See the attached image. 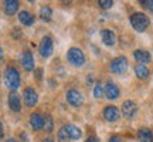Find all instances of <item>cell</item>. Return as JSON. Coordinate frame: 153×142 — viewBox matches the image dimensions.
Listing matches in <instances>:
<instances>
[{
  "instance_id": "6da1fadb",
  "label": "cell",
  "mask_w": 153,
  "mask_h": 142,
  "mask_svg": "<svg viewBox=\"0 0 153 142\" xmlns=\"http://www.w3.org/2000/svg\"><path fill=\"white\" fill-rule=\"evenodd\" d=\"M149 23H150L149 17L146 16V14H143V13H133L131 16L132 27L135 28L136 31H139V33L145 31V30L149 27Z\"/></svg>"
},
{
  "instance_id": "7a4b0ae2",
  "label": "cell",
  "mask_w": 153,
  "mask_h": 142,
  "mask_svg": "<svg viewBox=\"0 0 153 142\" xmlns=\"http://www.w3.org/2000/svg\"><path fill=\"white\" fill-rule=\"evenodd\" d=\"M4 82L10 90H16L20 87V74L16 68H7L4 72Z\"/></svg>"
},
{
  "instance_id": "3957f363",
  "label": "cell",
  "mask_w": 153,
  "mask_h": 142,
  "mask_svg": "<svg viewBox=\"0 0 153 142\" xmlns=\"http://www.w3.org/2000/svg\"><path fill=\"white\" fill-rule=\"evenodd\" d=\"M67 58L71 63L72 66L75 67H81L84 63H85V55L79 49L76 47H72V49L68 50V54H67Z\"/></svg>"
},
{
  "instance_id": "277c9868",
  "label": "cell",
  "mask_w": 153,
  "mask_h": 142,
  "mask_svg": "<svg viewBox=\"0 0 153 142\" xmlns=\"http://www.w3.org/2000/svg\"><path fill=\"white\" fill-rule=\"evenodd\" d=\"M53 49H54L53 38L48 37V36L43 37L41 43H40V47H38V50H40V54L43 55L44 58H48L50 55L53 54Z\"/></svg>"
},
{
  "instance_id": "5b68a950",
  "label": "cell",
  "mask_w": 153,
  "mask_h": 142,
  "mask_svg": "<svg viewBox=\"0 0 153 142\" xmlns=\"http://www.w3.org/2000/svg\"><path fill=\"white\" fill-rule=\"evenodd\" d=\"M111 70L115 74H123L128 70V60L126 57H118L111 63Z\"/></svg>"
},
{
  "instance_id": "8992f818",
  "label": "cell",
  "mask_w": 153,
  "mask_h": 142,
  "mask_svg": "<svg viewBox=\"0 0 153 142\" xmlns=\"http://www.w3.org/2000/svg\"><path fill=\"white\" fill-rule=\"evenodd\" d=\"M136 112H137L136 102H133V101H131V99H128V101H125V102L122 104V114H123L125 118L132 120V118L135 117Z\"/></svg>"
},
{
  "instance_id": "52a82bcc",
  "label": "cell",
  "mask_w": 153,
  "mask_h": 142,
  "mask_svg": "<svg viewBox=\"0 0 153 142\" xmlns=\"http://www.w3.org/2000/svg\"><path fill=\"white\" fill-rule=\"evenodd\" d=\"M67 101L72 107H81L82 102H84V98H82L79 91H76V90H68L67 91Z\"/></svg>"
},
{
  "instance_id": "ba28073f",
  "label": "cell",
  "mask_w": 153,
  "mask_h": 142,
  "mask_svg": "<svg viewBox=\"0 0 153 142\" xmlns=\"http://www.w3.org/2000/svg\"><path fill=\"white\" fill-rule=\"evenodd\" d=\"M37 101H38L37 93L30 87L26 88V90H24V102H26V105H27V107H34V105L37 104Z\"/></svg>"
},
{
  "instance_id": "9c48e42d",
  "label": "cell",
  "mask_w": 153,
  "mask_h": 142,
  "mask_svg": "<svg viewBox=\"0 0 153 142\" xmlns=\"http://www.w3.org/2000/svg\"><path fill=\"white\" fill-rule=\"evenodd\" d=\"M104 117L108 122H115V121H118V118H119V109L116 108L115 105H108L104 109Z\"/></svg>"
},
{
  "instance_id": "30bf717a",
  "label": "cell",
  "mask_w": 153,
  "mask_h": 142,
  "mask_svg": "<svg viewBox=\"0 0 153 142\" xmlns=\"http://www.w3.org/2000/svg\"><path fill=\"white\" fill-rule=\"evenodd\" d=\"M65 129H67V134H68V138H70V139H72V141L81 139L82 132L78 126L72 125V124H68V125H65Z\"/></svg>"
},
{
  "instance_id": "8fae6325",
  "label": "cell",
  "mask_w": 153,
  "mask_h": 142,
  "mask_svg": "<svg viewBox=\"0 0 153 142\" xmlns=\"http://www.w3.org/2000/svg\"><path fill=\"white\" fill-rule=\"evenodd\" d=\"M101 38H102L105 46H108V47H112L115 44V41H116V36L111 30H102L101 31Z\"/></svg>"
},
{
  "instance_id": "7c38bea8",
  "label": "cell",
  "mask_w": 153,
  "mask_h": 142,
  "mask_svg": "<svg viewBox=\"0 0 153 142\" xmlns=\"http://www.w3.org/2000/svg\"><path fill=\"white\" fill-rule=\"evenodd\" d=\"M30 124L33 126V129L36 131H40L41 128H44V118L41 114H38V112H34L31 117H30Z\"/></svg>"
},
{
  "instance_id": "4fadbf2b",
  "label": "cell",
  "mask_w": 153,
  "mask_h": 142,
  "mask_svg": "<svg viewBox=\"0 0 153 142\" xmlns=\"http://www.w3.org/2000/svg\"><path fill=\"white\" fill-rule=\"evenodd\" d=\"M9 107H10V109L14 111V112H19V111L22 109V102H20L19 94L11 93L10 95H9Z\"/></svg>"
},
{
  "instance_id": "5bb4252c",
  "label": "cell",
  "mask_w": 153,
  "mask_h": 142,
  "mask_svg": "<svg viewBox=\"0 0 153 142\" xmlns=\"http://www.w3.org/2000/svg\"><path fill=\"white\" fill-rule=\"evenodd\" d=\"M104 94L109 99H116L119 97V88L116 87L115 84H112V82H108L106 87H105V90H104Z\"/></svg>"
},
{
  "instance_id": "9a60e30c",
  "label": "cell",
  "mask_w": 153,
  "mask_h": 142,
  "mask_svg": "<svg viewBox=\"0 0 153 142\" xmlns=\"http://www.w3.org/2000/svg\"><path fill=\"white\" fill-rule=\"evenodd\" d=\"M22 64H23V67H24L26 71H31L34 68V57L30 51H26V53L23 54Z\"/></svg>"
},
{
  "instance_id": "2e32d148",
  "label": "cell",
  "mask_w": 153,
  "mask_h": 142,
  "mask_svg": "<svg viewBox=\"0 0 153 142\" xmlns=\"http://www.w3.org/2000/svg\"><path fill=\"white\" fill-rule=\"evenodd\" d=\"M133 55H135L136 61H139L140 64H146V63H150V60H152V57H150V53H149V51H146V50H136V51L133 53Z\"/></svg>"
},
{
  "instance_id": "e0dca14e",
  "label": "cell",
  "mask_w": 153,
  "mask_h": 142,
  "mask_svg": "<svg viewBox=\"0 0 153 142\" xmlns=\"http://www.w3.org/2000/svg\"><path fill=\"white\" fill-rule=\"evenodd\" d=\"M137 139L139 142H153V134L148 128H142L137 132Z\"/></svg>"
},
{
  "instance_id": "ac0fdd59",
  "label": "cell",
  "mask_w": 153,
  "mask_h": 142,
  "mask_svg": "<svg viewBox=\"0 0 153 142\" xmlns=\"http://www.w3.org/2000/svg\"><path fill=\"white\" fill-rule=\"evenodd\" d=\"M19 20H20V23L24 24V26H31V24L34 23V16L31 14V13L23 10V11L19 13Z\"/></svg>"
},
{
  "instance_id": "d6986e66",
  "label": "cell",
  "mask_w": 153,
  "mask_h": 142,
  "mask_svg": "<svg viewBox=\"0 0 153 142\" xmlns=\"http://www.w3.org/2000/svg\"><path fill=\"white\" fill-rule=\"evenodd\" d=\"M19 10V1L17 0H6L4 1V11L9 16H13Z\"/></svg>"
},
{
  "instance_id": "ffe728a7",
  "label": "cell",
  "mask_w": 153,
  "mask_h": 142,
  "mask_svg": "<svg viewBox=\"0 0 153 142\" xmlns=\"http://www.w3.org/2000/svg\"><path fill=\"white\" fill-rule=\"evenodd\" d=\"M135 72H136V77H137V78H140V80H145V78H148V77H149L148 67H145L143 64H139V66H136V68H135Z\"/></svg>"
},
{
  "instance_id": "44dd1931",
  "label": "cell",
  "mask_w": 153,
  "mask_h": 142,
  "mask_svg": "<svg viewBox=\"0 0 153 142\" xmlns=\"http://www.w3.org/2000/svg\"><path fill=\"white\" fill-rule=\"evenodd\" d=\"M51 16H53V10L50 9L48 6L41 7V10H40V17L43 19L44 22H50V20H51Z\"/></svg>"
},
{
  "instance_id": "7402d4cb",
  "label": "cell",
  "mask_w": 153,
  "mask_h": 142,
  "mask_svg": "<svg viewBox=\"0 0 153 142\" xmlns=\"http://www.w3.org/2000/svg\"><path fill=\"white\" fill-rule=\"evenodd\" d=\"M94 97H95V98L104 97V88H102V84H101V82L95 84V87H94Z\"/></svg>"
},
{
  "instance_id": "603a6c76",
  "label": "cell",
  "mask_w": 153,
  "mask_h": 142,
  "mask_svg": "<svg viewBox=\"0 0 153 142\" xmlns=\"http://www.w3.org/2000/svg\"><path fill=\"white\" fill-rule=\"evenodd\" d=\"M44 126H45V131H48V132L53 131L54 122H53V118H51V117H47V118H44Z\"/></svg>"
},
{
  "instance_id": "cb8c5ba5",
  "label": "cell",
  "mask_w": 153,
  "mask_h": 142,
  "mask_svg": "<svg viewBox=\"0 0 153 142\" xmlns=\"http://www.w3.org/2000/svg\"><path fill=\"white\" fill-rule=\"evenodd\" d=\"M58 139H60L61 142H64V141H67V139H70V138H68V134H67L65 126H62L60 131H58Z\"/></svg>"
},
{
  "instance_id": "d4e9b609",
  "label": "cell",
  "mask_w": 153,
  "mask_h": 142,
  "mask_svg": "<svg viewBox=\"0 0 153 142\" xmlns=\"http://www.w3.org/2000/svg\"><path fill=\"white\" fill-rule=\"evenodd\" d=\"M99 4L102 9H111L112 4H114V1L112 0H99Z\"/></svg>"
},
{
  "instance_id": "484cf974",
  "label": "cell",
  "mask_w": 153,
  "mask_h": 142,
  "mask_svg": "<svg viewBox=\"0 0 153 142\" xmlns=\"http://www.w3.org/2000/svg\"><path fill=\"white\" fill-rule=\"evenodd\" d=\"M140 3H142V6L145 9H148L149 11H153V0H143Z\"/></svg>"
},
{
  "instance_id": "4316f807",
  "label": "cell",
  "mask_w": 153,
  "mask_h": 142,
  "mask_svg": "<svg viewBox=\"0 0 153 142\" xmlns=\"http://www.w3.org/2000/svg\"><path fill=\"white\" fill-rule=\"evenodd\" d=\"M109 142H122V138L118 137V135H114V137L109 138Z\"/></svg>"
},
{
  "instance_id": "83f0119b",
  "label": "cell",
  "mask_w": 153,
  "mask_h": 142,
  "mask_svg": "<svg viewBox=\"0 0 153 142\" xmlns=\"http://www.w3.org/2000/svg\"><path fill=\"white\" fill-rule=\"evenodd\" d=\"M41 77H43V70H41V68L36 70V78H37V80H40Z\"/></svg>"
},
{
  "instance_id": "f1b7e54d",
  "label": "cell",
  "mask_w": 153,
  "mask_h": 142,
  "mask_svg": "<svg viewBox=\"0 0 153 142\" xmlns=\"http://www.w3.org/2000/svg\"><path fill=\"white\" fill-rule=\"evenodd\" d=\"M85 142H99V139L98 138H95V137H89Z\"/></svg>"
},
{
  "instance_id": "f546056e",
  "label": "cell",
  "mask_w": 153,
  "mask_h": 142,
  "mask_svg": "<svg viewBox=\"0 0 153 142\" xmlns=\"http://www.w3.org/2000/svg\"><path fill=\"white\" fill-rule=\"evenodd\" d=\"M87 81L89 82V84H91V82H92V75H89V77H88V78H87Z\"/></svg>"
},
{
  "instance_id": "4dcf8cb0",
  "label": "cell",
  "mask_w": 153,
  "mask_h": 142,
  "mask_svg": "<svg viewBox=\"0 0 153 142\" xmlns=\"http://www.w3.org/2000/svg\"><path fill=\"white\" fill-rule=\"evenodd\" d=\"M44 142H54V141H53V139H50V138H47V139H45Z\"/></svg>"
},
{
  "instance_id": "1f68e13d",
  "label": "cell",
  "mask_w": 153,
  "mask_h": 142,
  "mask_svg": "<svg viewBox=\"0 0 153 142\" xmlns=\"http://www.w3.org/2000/svg\"><path fill=\"white\" fill-rule=\"evenodd\" d=\"M0 137H3V131H1V125H0Z\"/></svg>"
},
{
  "instance_id": "d6a6232c",
  "label": "cell",
  "mask_w": 153,
  "mask_h": 142,
  "mask_svg": "<svg viewBox=\"0 0 153 142\" xmlns=\"http://www.w3.org/2000/svg\"><path fill=\"white\" fill-rule=\"evenodd\" d=\"M3 57V51H1V49H0V58Z\"/></svg>"
},
{
  "instance_id": "836d02e7",
  "label": "cell",
  "mask_w": 153,
  "mask_h": 142,
  "mask_svg": "<svg viewBox=\"0 0 153 142\" xmlns=\"http://www.w3.org/2000/svg\"><path fill=\"white\" fill-rule=\"evenodd\" d=\"M6 142H16V141H14V139H7Z\"/></svg>"
}]
</instances>
